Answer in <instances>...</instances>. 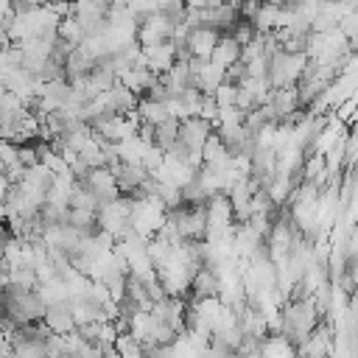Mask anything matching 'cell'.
<instances>
[{
  "mask_svg": "<svg viewBox=\"0 0 358 358\" xmlns=\"http://www.w3.org/2000/svg\"><path fill=\"white\" fill-rule=\"evenodd\" d=\"M42 322H45V327H48L50 333H59V336H67V333H73V330H76L67 299L48 302V305H45V313H42Z\"/></svg>",
  "mask_w": 358,
  "mask_h": 358,
  "instance_id": "5",
  "label": "cell"
},
{
  "mask_svg": "<svg viewBox=\"0 0 358 358\" xmlns=\"http://www.w3.org/2000/svg\"><path fill=\"white\" fill-rule=\"evenodd\" d=\"M76 157L84 162V165H90V168H101L103 165V154H101V145L95 143V137H90L78 151H76ZM106 168V165H103Z\"/></svg>",
  "mask_w": 358,
  "mask_h": 358,
  "instance_id": "17",
  "label": "cell"
},
{
  "mask_svg": "<svg viewBox=\"0 0 358 358\" xmlns=\"http://www.w3.org/2000/svg\"><path fill=\"white\" fill-rule=\"evenodd\" d=\"M101 101H103L106 112H112V115H129V112L137 109V101H140V98L117 81V84H112L106 92H101Z\"/></svg>",
  "mask_w": 358,
  "mask_h": 358,
  "instance_id": "7",
  "label": "cell"
},
{
  "mask_svg": "<svg viewBox=\"0 0 358 358\" xmlns=\"http://www.w3.org/2000/svg\"><path fill=\"white\" fill-rule=\"evenodd\" d=\"M238 59H241V45H238L229 34H221L218 42H215L213 50H210V62L224 70V67H229V64L238 62Z\"/></svg>",
  "mask_w": 358,
  "mask_h": 358,
  "instance_id": "12",
  "label": "cell"
},
{
  "mask_svg": "<svg viewBox=\"0 0 358 358\" xmlns=\"http://www.w3.org/2000/svg\"><path fill=\"white\" fill-rule=\"evenodd\" d=\"M162 157H165V151H159L157 145H145V148H143V157H140V165H143L148 173H154V171L162 165Z\"/></svg>",
  "mask_w": 358,
  "mask_h": 358,
  "instance_id": "21",
  "label": "cell"
},
{
  "mask_svg": "<svg viewBox=\"0 0 358 358\" xmlns=\"http://www.w3.org/2000/svg\"><path fill=\"white\" fill-rule=\"evenodd\" d=\"M76 182H81V185L92 193V199H95L98 207L120 196V190H117V185H115V173H112L109 168H103V165H101V168H90V173H87L84 179H76Z\"/></svg>",
  "mask_w": 358,
  "mask_h": 358,
  "instance_id": "3",
  "label": "cell"
},
{
  "mask_svg": "<svg viewBox=\"0 0 358 358\" xmlns=\"http://www.w3.org/2000/svg\"><path fill=\"white\" fill-rule=\"evenodd\" d=\"M176 134H179V120H176V117H165L162 123L154 126V140H151V145H157L159 151H168V148L176 143Z\"/></svg>",
  "mask_w": 358,
  "mask_h": 358,
  "instance_id": "15",
  "label": "cell"
},
{
  "mask_svg": "<svg viewBox=\"0 0 358 358\" xmlns=\"http://www.w3.org/2000/svg\"><path fill=\"white\" fill-rule=\"evenodd\" d=\"M266 3L277 6L280 11H296V6H299V0H266Z\"/></svg>",
  "mask_w": 358,
  "mask_h": 358,
  "instance_id": "22",
  "label": "cell"
},
{
  "mask_svg": "<svg viewBox=\"0 0 358 358\" xmlns=\"http://www.w3.org/2000/svg\"><path fill=\"white\" fill-rule=\"evenodd\" d=\"M338 3H344L347 8H355V3H358V0H338Z\"/></svg>",
  "mask_w": 358,
  "mask_h": 358,
  "instance_id": "23",
  "label": "cell"
},
{
  "mask_svg": "<svg viewBox=\"0 0 358 358\" xmlns=\"http://www.w3.org/2000/svg\"><path fill=\"white\" fill-rule=\"evenodd\" d=\"M305 62H308V56L302 50H277V53H271L268 56V70H266V78H268L271 90L296 84Z\"/></svg>",
  "mask_w": 358,
  "mask_h": 358,
  "instance_id": "1",
  "label": "cell"
},
{
  "mask_svg": "<svg viewBox=\"0 0 358 358\" xmlns=\"http://www.w3.org/2000/svg\"><path fill=\"white\" fill-rule=\"evenodd\" d=\"M193 291V299H207V296H218V277L210 266H199L190 277V288Z\"/></svg>",
  "mask_w": 358,
  "mask_h": 358,
  "instance_id": "11",
  "label": "cell"
},
{
  "mask_svg": "<svg viewBox=\"0 0 358 358\" xmlns=\"http://www.w3.org/2000/svg\"><path fill=\"white\" fill-rule=\"evenodd\" d=\"M221 31L210 28V25H199V28H187L185 34V42L190 48V56H199V59H210V50L213 45L218 42Z\"/></svg>",
  "mask_w": 358,
  "mask_h": 358,
  "instance_id": "8",
  "label": "cell"
},
{
  "mask_svg": "<svg viewBox=\"0 0 358 358\" xmlns=\"http://www.w3.org/2000/svg\"><path fill=\"white\" fill-rule=\"evenodd\" d=\"M56 36H62V39H67V42H73V45H78V42L84 39V34H81V28H78V22H76L73 14L59 20V25H56Z\"/></svg>",
  "mask_w": 358,
  "mask_h": 358,
  "instance_id": "19",
  "label": "cell"
},
{
  "mask_svg": "<svg viewBox=\"0 0 358 358\" xmlns=\"http://www.w3.org/2000/svg\"><path fill=\"white\" fill-rule=\"evenodd\" d=\"M112 173H115V185H117L120 196H134L140 182L148 176V171L140 162H117L112 168Z\"/></svg>",
  "mask_w": 358,
  "mask_h": 358,
  "instance_id": "6",
  "label": "cell"
},
{
  "mask_svg": "<svg viewBox=\"0 0 358 358\" xmlns=\"http://www.w3.org/2000/svg\"><path fill=\"white\" fill-rule=\"evenodd\" d=\"M173 34V25L159 14V11H151L145 17L137 20V31H134V42L140 48H151V45H162L168 42Z\"/></svg>",
  "mask_w": 358,
  "mask_h": 358,
  "instance_id": "2",
  "label": "cell"
},
{
  "mask_svg": "<svg viewBox=\"0 0 358 358\" xmlns=\"http://www.w3.org/2000/svg\"><path fill=\"white\" fill-rule=\"evenodd\" d=\"M157 78V73H151V70H145L143 64H137V67H131V70H126V73H120L117 76V81L126 87V90H131L137 98L148 90V84Z\"/></svg>",
  "mask_w": 358,
  "mask_h": 358,
  "instance_id": "14",
  "label": "cell"
},
{
  "mask_svg": "<svg viewBox=\"0 0 358 358\" xmlns=\"http://www.w3.org/2000/svg\"><path fill=\"white\" fill-rule=\"evenodd\" d=\"M140 59H143V67L162 76L176 59H173V48H171V39L162 42V45H151V48H140Z\"/></svg>",
  "mask_w": 358,
  "mask_h": 358,
  "instance_id": "9",
  "label": "cell"
},
{
  "mask_svg": "<svg viewBox=\"0 0 358 358\" xmlns=\"http://www.w3.org/2000/svg\"><path fill=\"white\" fill-rule=\"evenodd\" d=\"M213 134V123L204 117H182L179 120V134L176 140L182 145H187L190 151H201V143Z\"/></svg>",
  "mask_w": 358,
  "mask_h": 358,
  "instance_id": "4",
  "label": "cell"
},
{
  "mask_svg": "<svg viewBox=\"0 0 358 358\" xmlns=\"http://www.w3.org/2000/svg\"><path fill=\"white\" fill-rule=\"evenodd\" d=\"M235 90H238V84H229V81H221V84L215 87V92H213V101H215V106H218V109H227V106H235Z\"/></svg>",
  "mask_w": 358,
  "mask_h": 358,
  "instance_id": "20",
  "label": "cell"
},
{
  "mask_svg": "<svg viewBox=\"0 0 358 358\" xmlns=\"http://www.w3.org/2000/svg\"><path fill=\"white\" fill-rule=\"evenodd\" d=\"M224 81V70L221 67H215L210 59L199 67V73L193 76V87L201 92V95H213L215 92V87Z\"/></svg>",
  "mask_w": 358,
  "mask_h": 358,
  "instance_id": "13",
  "label": "cell"
},
{
  "mask_svg": "<svg viewBox=\"0 0 358 358\" xmlns=\"http://www.w3.org/2000/svg\"><path fill=\"white\" fill-rule=\"evenodd\" d=\"M45 3H56V0H42V6H45Z\"/></svg>",
  "mask_w": 358,
  "mask_h": 358,
  "instance_id": "24",
  "label": "cell"
},
{
  "mask_svg": "<svg viewBox=\"0 0 358 358\" xmlns=\"http://www.w3.org/2000/svg\"><path fill=\"white\" fill-rule=\"evenodd\" d=\"M134 112H137V117H140L143 123H151V126H157V123H162L165 117H171L168 109H165V103H159V101H148V98H140Z\"/></svg>",
  "mask_w": 358,
  "mask_h": 358,
  "instance_id": "16",
  "label": "cell"
},
{
  "mask_svg": "<svg viewBox=\"0 0 358 358\" xmlns=\"http://www.w3.org/2000/svg\"><path fill=\"white\" fill-rule=\"evenodd\" d=\"M171 25H182L185 22V11H187V3L185 0H162L159 8H157Z\"/></svg>",
  "mask_w": 358,
  "mask_h": 358,
  "instance_id": "18",
  "label": "cell"
},
{
  "mask_svg": "<svg viewBox=\"0 0 358 358\" xmlns=\"http://www.w3.org/2000/svg\"><path fill=\"white\" fill-rule=\"evenodd\" d=\"M159 81L165 84V90H168V95L171 98H176L182 90H187V87H193V78H190V70H187V62H173L162 76H159Z\"/></svg>",
  "mask_w": 358,
  "mask_h": 358,
  "instance_id": "10",
  "label": "cell"
}]
</instances>
